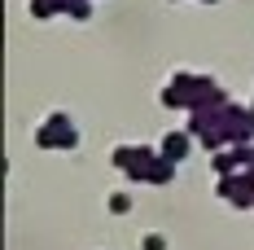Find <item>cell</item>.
<instances>
[{
    "mask_svg": "<svg viewBox=\"0 0 254 250\" xmlns=\"http://www.w3.org/2000/svg\"><path fill=\"white\" fill-rule=\"evenodd\" d=\"M35 145H40V150H75L79 132H75V123H70V114L53 110L49 119L35 127Z\"/></svg>",
    "mask_w": 254,
    "mask_h": 250,
    "instance_id": "obj_1",
    "label": "cell"
},
{
    "mask_svg": "<svg viewBox=\"0 0 254 250\" xmlns=\"http://www.w3.org/2000/svg\"><path fill=\"white\" fill-rule=\"evenodd\" d=\"M153 158H158L153 145H119V150L110 154V163H114V167H123L131 180H145V171L153 167Z\"/></svg>",
    "mask_w": 254,
    "mask_h": 250,
    "instance_id": "obj_2",
    "label": "cell"
},
{
    "mask_svg": "<svg viewBox=\"0 0 254 250\" xmlns=\"http://www.w3.org/2000/svg\"><path fill=\"white\" fill-rule=\"evenodd\" d=\"M189 145H193V132H167L162 145H158V154L167 163H180V158H189Z\"/></svg>",
    "mask_w": 254,
    "mask_h": 250,
    "instance_id": "obj_3",
    "label": "cell"
},
{
    "mask_svg": "<svg viewBox=\"0 0 254 250\" xmlns=\"http://www.w3.org/2000/svg\"><path fill=\"white\" fill-rule=\"evenodd\" d=\"M171 175H176V163H167V158L158 154V158H153V167L145 171V180H149V184H167Z\"/></svg>",
    "mask_w": 254,
    "mask_h": 250,
    "instance_id": "obj_4",
    "label": "cell"
},
{
    "mask_svg": "<svg viewBox=\"0 0 254 250\" xmlns=\"http://www.w3.org/2000/svg\"><path fill=\"white\" fill-rule=\"evenodd\" d=\"M210 163H215V175H232L237 167H241L232 150H219V154H210Z\"/></svg>",
    "mask_w": 254,
    "mask_h": 250,
    "instance_id": "obj_5",
    "label": "cell"
},
{
    "mask_svg": "<svg viewBox=\"0 0 254 250\" xmlns=\"http://www.w3.org/2000/svg\"><path fill=\"white\" fill-rule=\"evenodd\" d=\"M158 101H162L167 110H184V101H180V92L171 88V83H162V92H158Z\"/></svg>",
    "mask_w": 254,
    "mask_h": 250,
    "instance_id": "obj_6",
    "label": "cell"
},
{
    "mask_svg": "<svg viewBox=\"0 0 254 250\" xmlns=\"http://www.w3.org/2000/svg\"><path fill=\"white\" fill-rule=\"evenodd\" d=\"M66 18H75V22H88V18H92V0H75Z\"/></svg>",
    "mask_w": 254,
    "mask_h": 250,
    "instance_id": "obj_7",
    "label": "cell"
},
{
    "mask_svg": "<svg viewBox=\"0 0 254 250\" xmlns=\"http://www.w3.org/2000/svg\"><path fill=\"white\" fill-rule=\"evenodd\" d=\"M140 250H167V237L162 233H145L140 237Z\"/></svg>",
    "mask_w": 254,
    "mask_h": 250,
    "instance_id": "obj_8",
    "label": "cell"
},
{
    "mask_svg": "<svg viewBox=\"0 0 254 250\" xmlns=\"http://www.w3.org/2000/svg\"><path fill=\"white\" fill-rule=\"evenodd\" d=\"M110 211H114V215H127V211H131V198H127V193H114V198H110Z\"/></svg>",
    "mask_w": 254,
    "mask_h": 250,
    "instance_id": "obj_9",
    "label": "cell"
},
{
    "mask_svg": "<svg viewBox=\"0 0 254 250\" xmlns=\"http://www.w3.org/2000/svg\"><path fill=\"white\" fill-rule=\"evenodd\" d=\"M197 4H219V0H197Z\"/></svg>",
    "mask_w": 254,
    "mask_h": 250,
    "instance_id": "obj_10",
    "label": "cell"
},
{
    "mask_svg": "<svg viewBox=\"0 0 254 250\" xmlns=\"http://www.w3.org/2000/svg\"><path fill=\"white\" fill-rule=\"evenodd\" d=\"M171 4H176V0H171Z\"/></svg>",
    "mask_w": 254,
    "mask_h": 250,
    "instance_id": "obj_11",
    "label": "cell"
}]
</instances>
